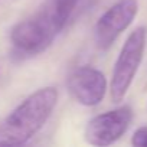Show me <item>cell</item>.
<instances>
[{
    "label": "cell",
    "mask_w": 147,
    "mask_h": 147,
    "mask_svg": "<svg viewBox=\"0 0 147 147\" xmlns=\"http://www.w3.org/2000/svg\"><path fill=\"white\" fill-rule=\"evenodd\" d=\"M80 0H45L26 19L10 30V42L22 56H35L46 51L65 28Z\"/></svg>",
    "instance_id": "1"
},
{
    "label": "cell",
    "mask_w": 147,
    "mask_h": 147,
    "mask_svg": "<svg viewBox=\"0 0 147 147\" xmlns=\"http://www.w3.org/2000/svg\"><path fill=\"white\" fill-rule=\"evenodd\" d=\"M59 92L43 87L26 97L2 123L0 146H23L46 124L56 107Z\"/></svg>",
    "instance_id": "2"
},
{
    "label": "cell",
    "mask_w": 147,
    "mask_h": 147,
    "mask_svg": "<svg viewBox=\"0 0 147 147\" xmlns=\"http://www.w3.org/2000/svg\"><path fill=\"white\" fill-rule=\"evenodd\" d=\"M146 43L147 29L140 26L128 35L125 43L123 45L113 69V77L110 84V94L114 102H121L124 100L143 61Z\"/></svg>",
    "instance_id": "3"
},
{
    "label": "cell",
    "mask_w": 147,
    "mask_h": 147,
    "mask_svg": "<svg viewBox=\"0 0 147 147\" xmlns=\"http://www.w3.org/2000/svg\"><path fill=\"white\" fill-rule=\"evenodd\" d=\"M131 120L133 110L128 105L95 115L85 127V140L97 147L110 146L128 130Z\"/></svg>",
    "instance_id": "4"
},
{
    "label": "cell",
    "mask_w": 147,
    "mask_h": 147,
    "mask_svg": "<svg viewBox=\"0 0 147 147\" xmlns=\"http://www.w3.org/2000/svg\"><path fill=\"white\" fill-rule=\"evenodd\" d=\"M137 12V0H118L110 9H107L95 23L94 38L97 46L100 49H108L133 23Z\"/></svg>",
    "instance_id": "5"
},
{
    "label": "cell",
    "mask_w": 147,
    "mask_h": 147,
    "mask_svg": "<svg viewBox=\"0 0 147 147\" xmlns=\"http://www.w3.org/2000/svg\"><path fill=\"white\" fill-rule=\"evenodd\" d=\"M66 87L71 95L85 107L98 105L107 92V78L97 68L84 65L71 72Z\"/></svg>",
    "instance_id": "6"
},
{
    "label": "cell",
    "mask_w": 147,
    "mask_h": 147,
    "mask_svg": "<svg viewBox=\"0 0 147 147\" xmlns=\"http://www.w3.org/2000/svg\"><path fill=\"white\" fill-rule=\"evenodd\" d=\"M131 144L134 147H147V125L138 127L133 137H131Z\"/></svg>",
    "instance_id": "7"
}]
</instances>
